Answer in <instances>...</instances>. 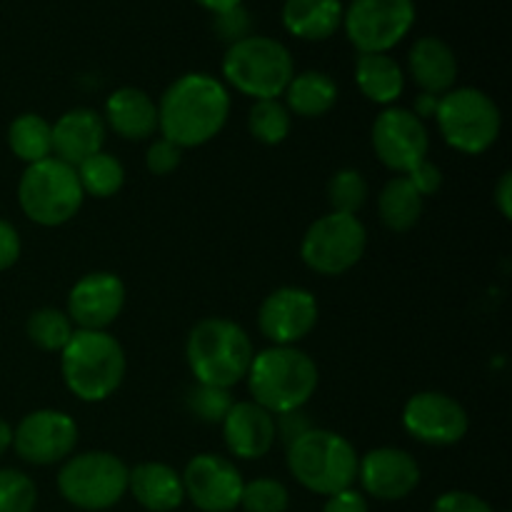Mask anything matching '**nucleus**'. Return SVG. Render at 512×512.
Masks as SVG:
<instances>
[{"label":"nucleus","instance_id":"obj_1","mask_svg":"<svg viewBox=\"0 0 512 512\" xmlns=\"http://www.w3.org/2000/svg\"><path fill=\"white\" fill-rule=\"evenodd\" d=\"M230 93L208 73L180 75L158 103V130L178 148H200L225 128Z\"/></svg>","mask_w":512,"mask_h":512},{"label":"nucleus","instance_id":"obj_2","mask_svg":"<svg viewBox=\"0 0 512 512\" xmlns=\"http://www.w3.org/2000/svg\"><path fill=\"white\" fill-rule=\"evenodd\" d=\"M245 378L253 403L273 415L305 408L320 383L315 360L295 345H273L258 353Z\"/></svg>","mask_w":512,"mask_h":512},{"label":"nucleus","instance_id":"obj_3","mask_svg":"<svg viewBox=\"0 0 512 512\" xmlns=\"http://www.w3.org/2000/svg\"><path fill=\"white\" fill-rule=\"evenodd\" d=\"M125 350L105 330H75L60 353V373L70 393L83 403H103L125 378Z\"/></svg>","mask_w":512,"mask_h":512},{"label":"nucleus","instance_id":"obj_4","mask_svg":"<svg viewBox=\"0 0 512 512\" xmlns=\"http://www.w3.org/2000/svg\"><path fill=\"white\" fill-rule=\"evenodd\" d=\"M185 358L195 383L233 388L248 375L253 363V340L233 320L205 318L190 330Z\"/></svg>","mask_w":512,"mask_h":512},{"label":"nucleus","instance_id":"obj_5","mask_svg":"<svg viewBox=\"0 0 512 512\" xmlns=\"http://www.w3.org/2000/svg\"><path fill=\"white\" fill-rule=\"evenodd\" d=\"M358 453L343 435L313 428L288 448V470L305 490L315 495L340 493L353 488L358 478Z\"/></svg>","mask_w":512,"mask_h":512},{"label":"nucleus","instance_id":"obj_6","mask_svg":"<svg viewBox=\"0 0 512 512\" xmlns=\"http://www.w3.org/2000/svg\"><path fill=\"white\" fill-rule=\"evenodd\" d=\"M223 75L238 93L255 100H278L295 75V60L280 40L248 35L228 45Z\"/></svg>","mask_w":512,"mask_h":512},{"label":"nucleus","instance_id":"obj_7","mask_svg":"<svg viewBox=\"0 0 512 512\" xmlns=\"http://www.w3.org/2000/svg\"><path fill=\"white\" fill-rule=\"evenodd\" d=\"M85 193L78 170L58 158H45L28 165L18 183V205L25 218L43 228L70 223L83 208Z\"/></svg>","mask_w":512,"mask_h":512},{"label":"nucleus","instance_id":"obj_8","mask_svg":"<svg viewBox=\"0 0 512 512\" xmlns=\"http://www.w3.org/2000/svg\"><path fill=\"white\" fill-rule=\"evenodd\" d=\"M435 120L445 143L465 155H480L493 148L503 128L500 108L478 88H453L440 95Z\"/></svg>","mask_w":512,"mask_h":512},{"label":"nucleus","instance_id":"obj_9","mask_svg":"<svg viewBox=\"0 0 512 512\" xmlns=\"http://www.w3.org/2000/svg\"><path fill=\"white\" fill-rule=\"evenodd\" d=\"M130 468L113 453L93 450L65 460L58 473V490L65 503L78 510L100 512L118 505L128 493Z\"/></svg>","mask_w":512,"mask_h":512},{"label":"nucleus","instance_id":"obj_10","mask_svg":"<svg viewBox=\"0 0 512 512\" xmlns=\"http://www.w3.org/2000/svg\"><path fill=\"white\" fill-rule=\"evenodd\" d=\"M365 248H368V230L358 215L328 213L305 230L300 258L313 273L335 278L355 268L363 260Z\"/></svg>","mask_w":512,"mask_h":512},{"label":"nucleus","instance_id":"obj_11","mask_svg":"<svg viewBox=\"0 0 512 512\" xmlns=\"http://www.w3.org/2000/svg\"><path fill=\"white\" fill-rule=\"evenodd\" d=\"M415 25V0H353L343 28L358 53H388Z\"/></svg>","mask_w":512,"mask_h":512},{"label":"nucleus","instance_id":"obj_12","mask_svg":"<svg viewBox=\"0 0 512 512\" xmlns=\"http://www.w3.org/2000/svg\"><path fill=\"white\" fill-rule=\"evenodd\" d=\"M373 150L385 168L408 175L418 163L428 160L430 135L425 120L408 108H385L373 123Z\"/></svg>","mask_w":512,"mask_h":512},{"label":"nucleus","instance_id":"obj_13","mask_svg":"<svg viewBox=\"0 0 512 512\" xmlns=\"http://www.w3.org/2000/svg\"><path fill=\"white\" fill-rule=\"evenodd\" d=\"M78 445V425L63 410H35L13 430V448L30 465H55Z\"/></svg>","mask_w":512,"mask_h":512},{"label":"nucleus","instance_id":"obj_14","mask_svg":"<svg viewBox=\"0 0 512 512\" xmlns=\"http://www.w3.org/2000/svg\"><path fill=\"white\" fill-rule=\"evenodd\" d=\"M183 490L185 498L200 512H233L240 508L243 475L223 455L200 453L185 465Z\"/></svg>","mask_w":512,"mask_h":512},{"label":"nucleus","instance_id":"obj_15","mask_svg":"<svg viewBox=\"0 0 512 512\" xmlns=\"http://www.w3.org/2000/svg\"><path fill=\"white\" fill-rule=\"evenodd\" d=\"M403 425L418 443L445 448V445L460 443L468 435L470 418L455 398L425 390V393H415L405 403Z\"/></svg>","mask_w":512,"mask_h":512},{"label":"nucleus","instance_id":"obj_16","mask_svg":"<svg viewBox=\"0 0 512 512\" xmlns=\"http://www.w3.org/2000/svg\"><path fill=\"white\" fill-rule=\"evenodd\" d=\"M318 300L310 290L285 285L260 303L258 328L273 345H295L318 325Z\"/></svg>","mask_w":512,"mask_h":512},{"label":"nucleus","instance_id":"obj_17","mask_svg":"<svg viewBox=\"0 0 512 512\" xmlns=\"http://www.w3.org/2000/svg\"><path fill=\"white\" fill-rule=\"evenodd\" d=\"M125 308V283L115 273H88L70 288L68 318L80 330H105Z\"/></svg>","mask_w":512,"mask_h":512},{"label":"nucleus","instance_id":"obj_18","mask_svg":"<svg viewBox=\"0 0 512 512\" xmlns=\"http://www.w3.org/2000/svg\"><path fill=\"white\" fill-rule=\"evenodd\" d=\"M358 478L375 500H403L418 488L420 465L408 450L375 448L358 460Z\"/></svg>","mask_w":512,"mask_h":512},{"label":"nucleus","instance_id":"obj_19","mask_svg":"<svg viewBox=\"0 0 512 512\" xmlns=\"http://www.w3.org/2000/svg\"><path fill=\"white\" fill-rule=\"evenodd\" d=\"M223 438L230 453L240 460H258L273 450L275 418L253 400L233 403L223 423Z\"/></svg>","mask_w":512,"mask_h":512},{"label":"nucleus","instance_id":"obj_20","mask_svg":"<svg viewBox=\"0 0 512 512\" xmlns=\"http://www.w3.org/2000/svg\"><path fill=\"white\" fill-rule=\"evenodd\" d=\"M105 143V120L90 108H73L53 125V153L63 163L78 168L98 155Z\"/></svg>","mask_w":512,"mask_h":512},{"label":"nucleus","instance_id":"obj_21","mask_svg":"<svg viewBox=\"0 0 512 512\" xmlns=\"http://www.w3.org/2000/svg\"><path fill=\"white\" fill-rule=\"evenodd\" d=\"M408 68L418 88L435 98L453 90L455 80H458V58H455L453 48L435 35L415 40L408 53Z\"/></svg>","mask_w":512,"mask_h":512},{"label":"nucleus","instance_id":"obj_22","mask_svg":"<svg viewBox=\"0 0 512 512\" xmlns=\"http://www.w3.org/2000/svg\"><path fill=\"white\" fill-rule=\"evenodd\" d=\"M103 120L123 140H148L158 130V103L140 88H118L105 100Z\"/></svg>","mask_w":512,"mask_h":512},{"label":"nucleus","instance_id":"obj_23","mask_svg":"<svg viewBox=\"0 0 512 512\" xmlns=\"http://www.w3.org/2000/svg\"><path fill=\"white\" fill-rule=\"evenodd\" d=\"M128 490L148 512H173L183 505V478L165 463H138L128 473Z\"/></svg>","mask_w":512,"mask_h":512},{"label":"nucleus","instance_id":"obj_24","mask_svg":"<svg viewBox=\"0 0 512 512\" xmlns=\"http://www.w3.org/2000/svg\"><path fill=\"white\" fill-rule=\"evenodd\" d=\"M343 15V0H285L280 18L293 38L320 43L343 28Z\"/></svg>","mask_w":512,"mask_h":512},{"label":"nucleus","instance_id":"obj_25","mask_svg":"<svg viewBox=\"0 0 512 512\" xmlns=\"http://www.w3.org/2000/svg\"><path fill=\"white\" fill-rule=\"evenodd\" d=\"M355 83L370 103L393 105L403 95L405 75L388 53H360L355 60Z\"/></svg>","mask_w":512,"mask_h":512},{"label":"nucleus","instance_id":"obj_26","mask_svg":"<svg viewBox=\"0 0 512 512\" xmlns=\"http://www.w3.org/2000/svg\"><path fill=\"white\" fill-rule=\"evenodd\" d=\"M285 108L298 118H323L338 103V85L328 73L305 70L293 75L285 88Z\"/></svg>","mask_w":512,"mask_h":512},{"label":"nucleus","instance_id":"obj_27","mask_svg":"<svg viewBox=\"0 0 512 512\" xmlns=\"http://www.w3.org/2000/svg\"><path fill=\"white\" fill-rule=\"evenodd\" d=\"M378 213L380 220L393 233H408L415 228L423 215V195L413 188L405 175L388 180L378 195Z\"/></svg>","mask_w":512,"mask_h":512},{"label":"nucleus","instance_id":"obj_28","mask_svg":"<svg viewBox=\"0 0 512 512\" xmlns=\"http://www.w3.org/2000/svg\"><path fill=\"white\" fill-rule=\"evenodd\" d=\"M8 145L23 163H40L53 155V125L38 113L18 115L8 128Z\"/></svg>","mask_w":512,"mask_h":512},{"label":"nucleus","instance_id":"obj_29","mask_svg":"<svg viewBox=\"0 0 512 512\" xmlns=\"http://www.w3.org/2000/svg\"><path fill=\"white\" fill-rule=\"evenodd\" d=\"M75 170H78L83 193L93 195V198H113L125 183L123 163L115 155L103 153V150L85 160V163H80Z\"/></svg>","mask_w":512,"mask_h":512},{"label":"nucleus","instance_id":"obj_30","mask_svg":"<svg viewBox=\"0 0 512 512\" xmlns=\"http://www.w3.org/2000/svg\"><path fill=\"white\" fill-rule=\"evenodd\" d=\"M25 333H28L30 343L38 345L45 353H63L75 330L68 313L58 308H40L30 313L28 323H25Z\"/></svg>","mask_w":512,"mask_h":512},{"label":"nucleus","instance_id":"obj_31","mask_svg":"<svg viewBox=\"0 0 512 512\" xmlns=\"http://www.w3.org/2000/svg\"><path fill=\"white\" fill-rule=\"evenodd\" d=\"M293 115L280 100H255L248 113V128L263 145H280L290 135Z\"/></svg>","mask_w":512,"mask_h":512},{"label":"nucleus","instance_id":"obj_32","mask_svg":"<svg viewBox=\"0 0 512 512\" xmlns=\"http://www.w3.org/2000/svg\"><path fill=\"white\" fill-rule=\"evenodd\" d=\"M368 180L355 168H343L330 178L328 200L333 205V213L358 215V210L368 203Z\"/></svg>","mask_w":512,"mask_h":512},{"label":"nucleus","instance_id":"obj_33","mask_svg":"<svg viewBox=\"0 0 512 512\" xmlns=\"http://www.w3.org/2000/svg\"><path fill=\"white\" fill-rule=\"evenodd\" d=\"M240 508L245 512H288L290 493L280 480L258 478L243 485Z\"/></svg>","mask_w":512,"mask_h":512},{"label":"nucleus","instance_id":"obj_34","mask_svg":"<svg viewBox=\"0 0 512 512\" xmlns=\"http://www.w3.org/2000/svg\"><path fill=\"white\" fill-rule=\"evenodd\" d=\"M233 395L228 388H218V385H205L195 383L188 390V408L190 413L198 420L210 425H220L228 415V410L233 408Z\"/></svg>","mask_w":512,"mask_h":512},{"label":"nucleus","instance_id":"obj_35","mask_svg":"<svg viewBox=\"0 0 512 512\" xmlns=\"http://www.w3.org/2000/svg\"><path fill=\"white\" fill-rule=\"evenodd\" d=\"M38 488L33 478L15 468H0V512H33Z\"/></svg>","mask_w":512,"mask_h":512},{"label":"nucleus","instance_id":"obj_36","mask_svg":"<svg viewBox=\"0 0 512 512\" xmlns=\"http://www.w3.org/2000/svg\"><path fill=\"white\" fill-rule=\"evenodd\" d=\"M180 163H183V148L165 138L153 140V145L145 153V168L153 175H170L173 170H178Z\"/></svg>","mask_w":512,"mask_h":512},{"label":"nucleus","instance_id":"obj_37","mask_svg":"<svg viewBox=\"0 0 512 512\" xmlns=\"http://www.w3.org/2000/svg\"><path fill=\"white\" fill-rule=\"evenodd\" d=\"M215 33H218L220 40H225L228 45L248 38L250 13L243 8V5H238V8L233 10H225V13H218L215 15Z\"/></svg>","mask_w":512,"mask_h":512},{"label":"nucleus","instance_id":"obj_38","mask_svg":"<svg viewBox=\"0 0 512 512\" xmlns=\"http://www.w3.org/2000/svg\"><path fill=\"white\" fill-rule=\"evenodd\" d=\"M313 428V420H310L308 413H303V408L275 415V438L283 440L285 448H290L295 440L303 438V435Z\"/></svg>","mask_w":512,"mask_h":512},{"label":"nucleus","instance_id":"obj_39","mask_svg":"<svg viewBox=\"0 0 512 512\" xmlns=\"http://www.w3.org/2000/svg\"><path fill=\"white\" fill-rule=\"evenodd\" d=\"M433 512H493V508L478 495L465 493V490H450L435 500Z\"/></svg>","mask_w":512,"mask_h":512},{"label":"nucleus","instance_id":"obj_40","mask_svg":"<svg viewBox=\"0 0 512 512\" xmlns=\"http://www.w3.org/2000/svg\"><path fill=\"white\" fill-rule=\"evenodd\" d=\"M405 178H408L410 183H413V188L425 198V195H435L440 190V185H443V170L435 163H430V160H423V163L415 165Z\"/></svg>","mask_w":512,"mask_h":512},{"label":"nucleus","instance_id":"obj_41","mask_svg":"<svg viewBox=\"0 0 512 512\" xmlns=\"http://www.w3.org/2000/svg\"><path fill=\"white\" fill-rule=\"evenodd\" d=\"M20 235L15 230L13 223H8L5 218H0V273L8 268H13L20 258Z\"/></svg>","mask_w":512,"mask_h":512},{"label":"nucleus","instance_id":"obj_42","mask_svg":"<svg viewBox=\"0 0 512 512\" xmlns=\"http://www.w3.org/2000/svg\"><path fill=\"white\" fill-rule=\"evenodd\" d=\"M323 512H370V505L360 490L345 488L325 500Z\"/></svg>","mask_w":512,"mask_h":512},{"label":"nucleus","instance_id":"obj_43","mask_svg":"<svg viewBox=\"0 0 512 512\" xmlns=\"http://www.w3.org/2000/svg\"><path fill=\"white\" fill-rule=\"evenodd\" d=\"M495 205H498L500 215L503 218H512V173L510 170H505L503 175H500L498 185H495Z\"/></svg>","mask_w":512,"mask_h":512},{"label":"nucleus","instance_id":"obj_44","mask_svg":"<svg viewBox=\"0 0 512 512\" xmlns=\"http://www.w3.org/2000/svg\"><path fill=\"white\" fill-rule=\"evenodd\" d=\"M438 100L440 98H435V95L420 93L418 100H415V110H413V113L418 115L420 120L430 118V115H435V110H438Z\"/></svg>","mask_w":512,"mask_h":512},{"label":"nucleus","instance_id":"obj_45","mask_svg":"<svg viewBox=\"0 0 512 512\" xmlns=\"http://www.w3.org/2000/svg\"><path fill=\"white\" fill-rule=\"evenodd\" d=\"M195 3H198L200 8L210 10L213 15H218V13H225V10L238 8V5H243V0H195Z\"/></svg>","mask_w":512,"mask_h":512},{"label":"nucleus","instance_id":"obj_46","mask_svg":"<svg viewBox=\"0 0 512 512\" xmlns=\"http://www.w3.org/2000/svg\"><path fill=\"white\" fill-rule=\"evenodd\" d=\"M13 448V428L5 418H0V458Z\"/></svg>","mask_w":512,"mask_h":512}]
</instances>
